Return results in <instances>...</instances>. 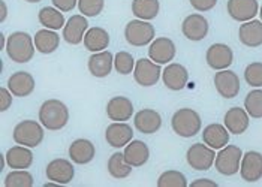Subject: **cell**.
I'll list each match as a JSON object with an SVG mask.
<instances>
[{"instance_id": "obj_1", "label": "cell", "mask_w": 262, "mask_h": 187, "mask_svg": "<svg viewBox=\"0 0 262 187\" xmlns=\"http://www.w3.org/2000/svg\"><path fill=\"white\" fill-rule=\"evenodd\" d=\"M39 122L48 130H60L69 122V109L59 99L45 101L39 108Z\"/></svg>"}, {"instance_id": "obj_2", "label": "cell", "mask_w": 262, "mask_h": 187, "mask_svg": "<svg viewBox=\"0 0 262 187\" xmlns=\"http://www.w3.org/2000/svg\"><path fill=\"white\" fill-rule=\"evenodd\" d=\"M35 41L26 32H14L6 43V54L15 63L30 62L35 56Z\"/></svg>"}, {"instance_id": "obj_3", "label": "cell", "mask_w": 262, "mask_h": 187, "mask_svg": "<svg viewBox=\"0 0 262 187\" xmlns=\"http://www.w3.org/2000/svg\"><path fill=\"white\" fill-rule=\"evenodd\" d=\"M172 130L182 136V138H192L200 133L201 130V117L196 111L190 108H182L177 112H174L171 119Z\"/></svg>"}, {"instance_id": "obj_4", "label": "cell", "mask_w": 262, "mask_h": 187, "mask_svg": "<svg viewBox=\"0 0 262 187\" xmlns=\"http://www.w3.org/2000/svg\"><path fill=\"white\" fill-rule=\"evenodd\" d=\"M243 159V151L237 146H225L221 151L216 154L214 159V168L219 174L225 177L235 175L240 169Z\"/></svg>"}, {"instance_id": "obj_5", "label": "cell", "mask_w": 262, "mask_h": 187, "mask_svg": "<svg viewBox=\"0 0 262 187\" xmlns=\"http://www.w3.org/2000/svg\"><path fill=\"white\" fill-rule=\"evenodd\" d=\"M12 138L20 146L35 148L43 141V127L35 120H23L14 127Z\"/></svg>"}, {"instance_id": "obj_6", "label": "cell", "mask_w": 262, "mask_h": 187, "mask_svg": "<svg viewBox=\"0 0 262 187\" xmlns=\"http://www.w3.org/2000/svg\"><path fill=\"white\" fill-rule=\"evenodd\" d=\"M155 27L151 22L144 20H132L126 24L124 38L134 46H144L155 41Z\"/></svg>"}, {"instance_id": "obj_7", "label": "cell", "mask_w": 262, "mask_h": 187, "mask_svg": "<svg viewBox=\"0 0 262 187\" xmlns=\"http://www.w3.org/2000/svg\"><path fill=\"white\" fill-rule=\"evenodd\" d=\"M214 150L207 144H193L186 153V160L189 167L193 168L195 171H208L210 168L214 165Z\"/></svg>"}, {"instance_id": "obj_8", "label": "cell", "mask_w": 262, "mask_h": 187, "mask_svg": "<svg viewBox=\"0 0 262 187\" xmlns=\"http://www.w3.org/2000/svg\"><path fill=\"white\" fill-rule=\"evenodd\" d=\"M161 74V64L155 63L151 59H140L135 63L134 78L141 87H151L158 84Z\"/></svg>"}, {"instance_id": "obj_9", "label": "cell", "mask_w": 262, "mask_h": 187, "mask_svg": "<svg viewBox=\"0 0 262 187\" xmlns=\"http://www.w3.org/2000/svg\"><path fill=\"white\" fill-rule=\"evenodd\" d=\"M214 87L225 99H234L240 93V78L235 72L223 69L214 75Z\"/></svg>"}, {"instance_id": "obj_10", "label": "cell", "mask_w": 262, "mask_h": 187, "mask_svg": "<svg viewBox=\"0 0 262 187\" xmlns=\"http://www.w3.org/2000/svg\"><path fill=\"white\" fill-rule=\"evenodd\" d=\"M45 175L53 183L69 184L74 180L75 169H74V165L69 160H66V159H54V160H51L47 165Z\"/></svg>"}, {"instance_id": "obj_11", "label": "cell", "mask_w": 262, "mask_h": 187, "mask_svg": "<svg viewBox=\"0 0 262 187\" xmlns=\"http://www.w3.org/2000/svg\"><path fill=\"white\" fill-rule=\"evenodd\" d=\"M205 60H207V64L211 69L223 71V69H228L232 64L234 53L226 43H214L207 50Z\"/></svg>"}, {"instance_id": "obj_12", "label": "cell", "mask_w": 262, "mask_h": 187, "mask_svg": "<svg viewBox=\"0 0 262 187\" xmlns=\"http://www.w3.org/2000/svg\"><path fill=\"white\" fill-rule=\"evenodd\" d=\"M226 9L232 20L246 22L256 17L259 5L258 0H228Z\"/></svg>"}, {"instance_id": "obj_13", "label": "cell", "mask_w": 262, "mask_h": 187, "mask_svg": "<svg viewBox=\"0 0 262 187\" xmlns=\"http://www.w3.org/2000/svg\"><path fill=\"white\" fill-rule=\"evenodd\" d=\"M240 175L244 181L255 183L262 178V154L258 151H247L242 159Z\"/></svg>"}, {"instance_id": "obj_14", "label": "cell", "mask_w": 262, "mask_h": 187, "mask_svg": "<svg viewBox=\"0 0 262 187\" xmlns=\"http://www.w3.org/2000/svg\"><path fill=\"white\" fill-rule=\"evenodd\" d=\"M162 80L166 88L172 91H180L189 81V72L180 63H171L163 69Z\"/></svg>"}, {"instance_id": "obj_15", "label": "cell", "mask_w": 262, "mask_h": 187, "mask_svg": "<svg viewBox=\"0 0 262 187\" xmlns=\"http://www.w3.org/2000/svg\"><path fill=\"white\" fill-rule=\"evenodd\" d=\"M134 138V129L124 122H114L105 130V139L113 148H123Z\"/></svg>"}, {"instance_id": "obj_16", "label": "cell", "mask_w": 262, "mask_h": 187, "mask_svg": "<svg viewBox=\"0 0 262 187\" xmlns=\"http://www.w3.org/2000/svg\"><path fill=\"white\" fill-rule=\"evenodd\" d=\"M183 35L192 42L202 41L208 33V21L201 14H190L182 24Z\"/></svg>"}, {"instance_id": "obj_17", "label": "cell", "mask_w": 262, "mask_h": 187, "mask_svg": "<svg viewBox=\"0 0 262 187\" xmlns=\"http://www.w3.org/2000/svg\"><path fill=\"white\" fill-rule=\"evenodd\" d=\"M176 43L169 38H158L150 43L148 56L158 64H166L176 57Z\"/></svg>"}, {"instance_id": "obj_18", "label": "cell", "mask_w": 262, "mask_h": 187, "mask_svg": "<svg viewBox=\"0 0 262 187\" xmlns=\"http://www.w3.org/2000/svg\"><path fill=\"white\" fill-rule=\"evenodd\" d=\"M134 125L135 127L145 135H151L156 133L162 126V117L161 114L155 109L145 108L141 109L135 114L134 117Z\"/></svg>"}, {"instance_id": "obj_19", "label": "cell", "mask_w": 262, "mask_h": 187, "mask_svg": "<svg viewBox=\"0 0 262 187\" xmlns=\"http://www.w3.org/2000/svg\"><path fill=\"white\" fill-rule=\"evenodd\" d=\"M87 29H89L87 18L84 15H74L69 18L63 29V38L71 45H78L84 41Z\"/></svg>"}, {"instance_id": "obj_20", "label": "cell", "mask_w": 262, "mask_h": 187, "mask_svg": "<svg viewBox=\"0 0 262 187\" xmlns=\"http://www.w3.org/2000/svg\"><path fill=\"white\" fill-rule=\"evenodd\" d=\"M106 115L113 122H127L134 115V105L124 96H116L106 104Z\"/></svg>"}, {"instance_id": "obj_21", "label": "cell", "mask_w": 262, "mask_h": 187, "mask_svg": "<svg viewBox=\"0 0 262 187\" xmlns=\"http://www.w3.org/2000/svg\"><path fill=\"white\" fill-rule=\"evenodd\" d=\"M89 71L95 78H105L111 74L113 66H114V57L108 51H101V53H93L89 59Z\"/></svg>"}, {"instance_id": "obj_22", "label": "cell", "mask_w": 262, "mask_h": 187, "mask_svg": "<svg viewBox=\"0 0 262 187\" xmlns=\"http://www.w3.org/2000/svg\"><path fill=\"white\" fill-rule=\"evenodd\" d=\"M96 148L92 141L89 139H75L69 147V157L74 163L78 165H87L95 159Z\"/></svg>"}, {"instance_id": "obj_23", "label": "cell", "mask_w": 262, "mask_h": 187, "mask_svg": "<svg viewBox=\"0 0 262 187\" xmlns=\"http://www.w3.org/2000/svg\"><path fill=\"white\" fill-rule=\"evenodd\" d=\"M8 88L11 90L14 96L26 98L32 95L35 90V78L29 72H23V71L15 72L8 80Z\"/></svg>"}, {"instance_id": "obj_24", "label": "cell", "mask_w": 262, "mask_h": 187, "mask_svg": "<svg viewBox=\"0 0 262 187\" xmlns=\"http://www.w3.org/2000/svg\"><path fill=\"white\" fill-rule=\"evenodd\" d=\"M202 141L213 150H221L225 146H228L229 130L223 125H217V123L208 125L202 130Z\"/></svg>"}, {"instance_id": "obj_25", "label": "cell", "mask_w": 262, "mask_h": 187, "mask_svg": "<svg viewBox=\"0 0 262 187\" xmlns=\"http://www.w3.org/2000/svg\"><path fill=\"white\" fill-rule=\"evenodd\" d=\"M225 127L234 133V135H242L247 130L249 127V114L247 111H244L243 108L234 106L231 109L226 111L225 119H223Z\"/></svg>"}, {"instance_id": "obj_26", "label": "cell", "mask_w": 262, "mask_h": 187, "mask_svg": "<svg viewBox=\"0 0 262 187\" xmlns=\"http://www.w3.org/2000/svg\"><path fill=\"white\" fill-rule=\"evenodd\" d=\"M238 38L243 45L250 48H256L262 45V21H246L238 30Z\"/></svg>"}, {"instance_id": "obj_27", "label": "cell", "mask_w": 262, "mask_h": 187, "mask_svg": "<svg viewBox=\"0 0 262 187\" xmlns=\"http://www.w3.org/2000/svg\"><path fill=\"white\" fill-rule=\"evenodd\" d=\"M6 162L12 169H27L33 163V153L29 147L15 146L6 151Z\"/></svg>"}, {"instance_id": "obj_28", "label": "cell", "mask_w": 262, "mask_h": 187, "mask_svg": "<svg viewBox=\"0 0 262 187\" xmlns=\"http://www.w3.org/2000/svg\"><path fill=\"white\" fill-rule=\"evenodd\" d=\"M123 154L130 167H142L150 157V150L142 141H130L124 148Z\"/></svg>"}, {"instance_id": "obj_29", "label": "cell", "mask_w": 262, "mask_h": 187, "mask_svg": "<svg viewBox=\"0 0 262 187\" xmlns=\"http://www.w3.org/2000/svg\"><path fill=\"white\" fill-rule=\"evenodd\" d=\"M84 46L92 53H101L105 51L110 45V35L102 27H93L85 32L84 36Z\"/></svg>"}, {"instance_id": "obj_30", "label": "cell", "mask_w": 262, "mask_h": 187, "mask_svg": "<svg viewBox=\"0 0 262 187\" xmlns=\"http://www.w3.org/2000/svg\"><path fill=\"white\" fill-rule=\"evenodd\" d=\"M60 45V36L56 30L42 29L35 35V46L40 54H51Z\"/></svg>"}, {"instance_id": "obj_31", "label": "cell", "mask_w": 262, "mask_h": 187, "mask_svg": "<svg viewBox=\"0 0 262 187\" xmlns=\"http://www.w3.org/2000/svg\"><path fill=\"white\" fill-rule=\"evenodd\" d=\"M159 9H161L159 0H134L132 2V12L138 20H155L159 14Z\"/></svg>"}, {"instance_id": "obj_32", "label": "cell", "mask_w": 262, "mask_h": 187, "mask_svg": "<svg viewBox=\"0 0 262 187\" xmlns=\"http://www.w3.org/2000/svg\"><path fill=\"white\" fill-rule=\"evenodd\" d=\"M39 22L50 30H59L64 26V17L61 15V12L57 8H51V6H45L42 8L38 14Z\"/></svg>"}, {"instance_id": "obj_33", "label": "cell", "mask_w": 262, "mask_h": 187, "mask_svg": "<svg viewBox=\"0 0 262 187\" xmlns=\"http://www.w3.org/2000/svg\"><path fill=\"white\" fill-rule=\"evenodd\" d=\"M108 172H110V175L113 177V178H126V177H129L130 175V172H132V168L127 162H126V159H124V154L120 153V151H117V153H114L110 159H108Z\"/></svg>"}, {"instance_id": "obj_34", "label": "cell", "mask_w": 262, "mask_h": 187, "mask_svg": "<svg viewBox=\"0 0 262 187\" xmlns=\"http://www.w3.org/2000/svg\"><path fill=\"white\" fill-rule=\"evenodd\" d=\"M33 183V175L24 169H15L5 178V187H32Z\"/></svg>"}, {"instance_id": "obj_35", "label": "cell", "mask_w": 262, "mask_h": 187, "mask_svg": "<svg viewBox=\"0 0 262 187\" xmlns=\"http://www.w3.org/2000/svg\"><path fill=\"white\" fill-rule=\"evenodd\" d=\"M244 108H246L249 117L262 119V90L259 88L252 90L244 99Z\"/></svg>"}, {"instance_id": "obj_36", "label": "cell", "mask_w": 262, "mask_h": 187, "mask_svg": "<svg viewBox=\"0 0 262 187\" xmlns=\"http://www.w3.org/2000/svg\"><path fill=\"white\" fill-rule=\"evenodd\" d=\"M158 187H187V180L179 171H165L158 178Z\"/></svg>"}, {"instance_id": "obj_37", "label": "cell", "mask_w": 262, "mask_h": 187, "mask_svg": "<svg viewBox=\"0 0 262 187\" xmlns=\"http://www.w3.org/2000/svg\"><path fill=\"white\" fill-rule=\"evenodd\" d=\"M114 67L120 75H129L135 69V60L127 51H120L114 57Z\"/></svg>"}, {"instance_id": "obj_38", "label": "cell", "mask_w": 262, "mask_h": 187, "mask_svg": "<svg viewBox=\"0 0 262 187\" xmlns=\"http://www.w3.org/2000/svg\"><path fill=\"white\" fill-rule=\"evenodd\" d=\"M244 80L250 87H262V63H250L244 71Z\"/></svg>"}, {"instance_id": "obj_39", "label": "cell", "mask_w": 262, "mask_h": 187, "mask_svg": "<svg viewBox=\"0 0 262 187\" xmlns=\"http://www.w3.org/2000/svg\"><path fill=\"white\" fill-rule=\"evenodd\" d=\"M105 0H78V9L84 17H98L103 11Z\"/></svg>"}, {"instance_id": "obj_40", "label": "cell", "mask_w": 262, "mask_h": 187, "mask_svg": "<svg viewBox=\"0 0 262 187\" xmlns=\"http://www.w3.org/2000/svg\"><path fill=\"white\" fill-rule=\"evenodd\" d=\"M11 95L12 93L9 88H5V87L0 88V111L2 112H5L6 109L11 108V105H12V96Z\"/></svg>"}, {"instance_id": "obj_41", "label": "cell", "mask_w": 262, "mask_h": 187, "mask_svg": "<svg viewBox=\"0 0 262 187\" xmlns=\"http://www.w3.org/2000/svg\"><path fill=\"white\" fill-rule=\"evenodd\" d=\"M189 2L200 12H205V11L213 9L216 6V3H217V0H189Z\"/></svg>"}, {"instance_id": "obj_42", "label": "cell", "mask_w": 262, "mask_h": 187, "mask_svg": "<svg viewBox=\"0 0 262 187\" xmlns=\"http://www.w3.org/2000/svg\"><path fill=\"white\" fill-rule=\"evenodd\" d=\"M53 5L61 12H69L78 5V0H53Z\"/></svg>"}, {"instance_id": "obj_43", "label": "cell", "mask_w": 262, "mask_h": 187, "mask_svg": "<svg viewBox=\"0 0 262 187\" xmlns=\"http://www.w3.org/2000/svg\"><path fill=\"white\" fill-rule=\"evenodd\" d=\"M192 187L198 186H208V187H217V183L213 181V180H207V178H200V180H195L193 183H190Z\"/></svg>"}, {"instance_id": "obj_44", "label": "cell", "mask_w": 262, "mask_h": 187, "mask_svg": "<svg viewBox=\"0 0 262 187\" xmlns=\"http://www.w3.org/2000/svg\"><path fill=\"white\" fill-rule=\"evenodd\" d=\"M0 9H2V15H0V22H3V21L6 20V17H8V6H6L5 0H0Z\"/></svg>"}, {"instance_id": "obj_45", "label": "cell", "mask_w": 262, "mask_h": 187, "mask_svg": "<svg viewBox=\"0 0 262 187\" xmlns=\"http://www.w3.org/2000/svg\"><path fill=\"white\" fill-rule=\"evenodd\" d=\"M5 165H8V162H6V156H5V154H2V156H0V171H3V169H5Z\"/></svg>"}, {"instance_id": "obj_46", "label": "cell", "mask_w": 262, "mask_h": 187, "mask_svg": "<svg viewBox=\"0 0 262 187\" xmlns=\"http://www.w3.org/2000/svg\"><path fill=\"white\" fill-rule=\"evenodd\" d=\"M26 2H29V3H38L40 0H26Z\"/></svg>"}, {"instance_id": "obj_47", "label": "cell", "mask_w": 262, "mask_h": 187, "mask_svg": "<svg viewBox=\"0 0 262 187\" xmlns=\"http://www.w3.org/2000/svg\"><path fill=\"white\" fill-rule=\"evenodd\" d=\"M259 15H261V21H262V6H261V9H259Z\"/></svg>"}]
</instances>
